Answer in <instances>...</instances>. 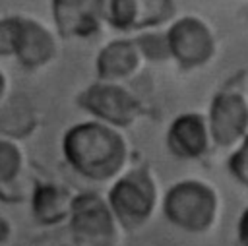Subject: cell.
<instances>
[{
    "instance_id": "obj_7",
    "label": "cell",
    "mask_w": 248,
    "mask_h": 246,
    "mask_svg": "<svg viewBox=\"0 0 248 246\" xmlns=\"http://www.w3.org/2000/svg\"><path fill=\"white\" fill-rule=\"evenodd\" d=\"M170 60L182 70H198L209 64L217 50L211 23L196 14L178 15L165 29Z\"/></svg>"
},
{
    "instance_id": "obj_13",
    "label": "cell",
    "mask_w": 248,
    "mask_h": 246,
    "mask_svg": "<svg viewBox=\"0 0 248 246\" xmlns=\"http://www.w3.org/2000/svg\"><path fill=\"white\" fill-rule=\"evenodd\" d=\"M76 192L66 184L54 180H43L33 184L29 194L31 215L43 229H58L66 225Z\"/></svg>"
},
{
    "instance_id": "obj_5",
    "label": "cell",
    "mask_w": 248,
    "mask_h": 246,
    "mask_svg": "<svg viewBox=\"0 0 248 246\" xmlns=\"http://www.w3.org/2000/svg\"><path fill=\"white\" fill-rule=\"evenodd\" d=\"M76 105L89 114L91 120L126 130L134 126L143 114V101L124 83L93 81L76 95Z\"/></svg>"
},
{
    "instance_id": "obj_9",
    "label": "cell",
    "mask_w": 248,
    "mask_h": 246,
    "mask_svg": "<svg viewBox=\"0 0 248 246\" xmlns=\"http://www.w3.org/2000/svg\"><path fill=\"white\" fill-rule=\"evenodd\" d=\"M60 52V37L41 19L21 15L14 58L25 70H41L52 64Z\"/></svg>"
},
{
    "instance_id": "obj_16",
    "label": "cell",
    "mask_w": 248,
    "mask_h": 246,
    "mask_svg": "<svg viewBox=\"0 0 248 246\" xmlns=\"http://www.w3.org/2000/svg\"><path fill=\"white\" fill-rule=\"evenodd\" d=\"M21 15L0 17V58H14Z\"/></svg>"
},
{
    "instance_id": "obj_3",
    "label": "cell",
    "mask_w": 248,
    "mask_h": 246,
    "mask_svg": "<svg viewBox=\"0 0 248 246\" xmlns=\"http://www.w3.org/2000/svg\"><path fill=\"white\" fill-rule=\"evenodd\" d=\"M223 209L219 190L202 178H182L170 184L161 198L165 219L182 232L205 234L215 229Z\"/></svg>"
},
{
    "instance_id": "obj_19",
    "label": "cell",
    "mask_w": 248,
    "mask_h": 246,
    "mask_svg": "<svg viewBox=\"0 0 248 246\" xmlns=\"http://www.w3.org/2000/svg\"><path fill=\"white\" fill-rule=\"evenodd\" d=\"M8 95H10V79H8V76L0 70V103H2Z\"/></svg>"
},
{
    "instance_id": "obj_4",
    "label": "cell",
    "mask_w": 248,
    "mask_h": 246,
    "mask_svg": "<svg viewBox=\"0 0 248 246\" xmlns=\"http://www.w3.org/2000/svg\"><path fill=\"white\" fill-rule=\"evenodd\" d=\"M105 198L122 231H138L161 209L163 194L151 165L140 163L126 169L108 184Z\"/></svg>"
},
{
    "instance_id": "obj_11",
    "label": "cell",
    "mask_w": 248,
    "mask_h": 246,
    "mask_svg": "<svg viewBox=\"0 0 248 246\" xmlns=\"http://www.w3.org/2000/svg\"><path fill=\"white\" fill-rule=\"evenodd\" d=\"M29 159L21 141L0 138V201L21 203L29 200Z\"/></svg>"
},
{
    "instance_id": "obj_6",
    "label": "cell",
    "mask_w": 248,
    "mask_h": 246,
    "mask_svg": "<svg viewBox=\"0 0 248 246\" xmlns=\"http://www.w3.org/2000/svg\"><path fill=\"white\" fill-rule=\"evenodd\" d=\"M240 76L229 79L209 103L205 118L213 147L232 151L248 138V95L240 85Z\"/></svg>"
},
{
    "instance_id": "obj_14",
    "label": "cell",
    "mask_w": 248,
    "mask_h": 246,
    "mask_svg": "<svg viewBox=\"0 0 248 246\" xmlns=\"http://www.w3.org/2000/svg\"><path fill=\"white\" fill-rule=\"evenodd\" d=\"M41 124L39 110L27 95L10 93L0 103V138L14 141H25Z\"/></svg>"
},
{
    "instance_id": "obj_12",
    "label": "cell",
    "mask_w": 248,
    "mask_h": 246,
    "mask_svg": "<svg viewBox=\"0 0 248 246\" xmlns=\"http://www.w3.org/2000/svg\"><path fill=\"white\" fill-rule=\"evenodd\" d=\"M143 58L134 43V37H118L105 43L95 56L97 81L124 83L141 70Z\"/></svg>"
},
{
    "instance_id": "obj_1",
    "label": "cell",
    "mask_w": 248,
    "mask_h": 246,
    "mask_svg": "<svg viewBox=\"0 0 248 246\" xmlns=\"http://www.w3.org/2000/svg\"><path fill=\"white\" fill-rule=\"evenodd\" d=\"M60 149L66 165L95 184H112L132 167L134 147L124 130L91 118L72 124L62 136Z\"/></svg>"
},
{
    "instance_id": "obj_18",
    "label": "cell",
    "mask_w": 248,
    "mask_h": 246,
    "mask_svg": "<svg viewBox=\"0 0 248 246\" xmlns=\"http://www.w3.org/2000/svg\"><path fill=\"white\" fill-rule=\"evenodd\" d=\"M236 238L240 246H248V207L240 213L236 223Z\"/></svg>"
},
{
    "instance_id": "obj_2",
    "label": "cell",
    "mask_w": 248,
    "mask_h": 246,
    "mask_svg": "<svg viewBox=\"0 0 248 246\" xmlns=\"http://www.w3.org/2000/svg\"><path fill=\"white\" fill-rule=\"evenodd\" d=\"M122 232L107 198L85 190L76 192L66 225L31 240V246H118Z\"/></svg>"
},
{
    "instance_id": "obj_10",
    "label": "cell",
    "mask_w": 248,
    "mask_h": 246,
    "mask_svg": "<svg viewBox=\"0 0 248 246\" xmlns=\"http://www.w3.org/2000/svg\"><path fill=\"white\" fill-rule=\"evenodd\" d=\"M169 153L182 161H198L213 149L207 118L202 112H182L174 116L165 134Z\"/></svg>"
},
{
    "instance_id": "obj_8",
    "label": "cell",
    "mask_w": 248,
    "mask_h": 246,
    "mask_svg": "<svg viewBox=\"0 0 248 246\" xmlns=\"http://www.w3.org/2000/svg\"><path fill=\"white\" fill-rule=\"evenodd\" d=\"M50 15L60 39H91L107 25L105 0H50Z\"/></svg>"
},
{
    "instance_id": "obj_15",
    "label": "cell",
    "mask_w": 248,
    "mask_h": 246,
    "mask_svg": "<svg viewBox=\"0 0 248 246\" xmlns=\"http://www.w3.org/2000/svg\"><path fill=\"white\" fill-rule=\"evenodd\" d=\"M134 43L143 58V62H169L170 50L167 43V35L163 29H147L134 35Z\"/></svg>"
},
{
    "instance_id": "obj_17",
    "label": "cell",
    "mask_w": 248,
    "mask_h": 246,
    "mask_svg": "<svg viewBox=\"0 0 248 246\" xmlns=\"http://www.w3.org/2000/svg\"><path fill=\"white\" fill-rule=\"evenodd\" d=\"M227 167H229V172L232 174V178L248 190V138L236 149L231 151V155L227 159Z\"/></svg>"
}]
</instances>
